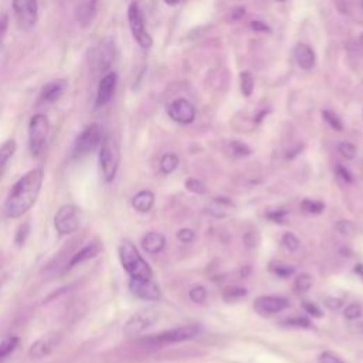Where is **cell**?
I'll use <instances>...</instances> for the list:
<instances>
[{
  "mask_svg": "<svg viewBox=\"0 0 363 363\" xmlns=\"http://www.w3.org/2000/svg\"><path fill=\"white\" fill-rule=\"evenodd\" d=\"M43 179L44 172L43 169L37 168L27 172L17 180V183L12 187L5 203V213L8 217L17 219L36 203L42 190Z\"/></svg>",
  "mask_w": 363,
  "mask_h": 363,
  "instance_id": "1",
  "label": "cell"
},
{
  "mask_svg": "<svg viewBox=\"0 0 363 363\" xmlns=\"http://www.w3.org/2000/svg\"><path fill=\"white\" fill-rule=\"evenodd\" d=\"M119 258L124 270L129 274L130 278L151 280L153 273L149 264L142 258L138 248L130 242H124L119 247Z\"/></svg>",
  "mask_w": 363,
  "mask_h": 363,
  "instance_id": "2",
  "label": "cell"
},
{
  "mask_svg": "<svg viewBox=\"0 0 363 363\" xmlns=\"http://www.w3.org/2000/svg\"><path fill=\"white\" fill-rule=\"evenodd\" d=\"M121 160L119 145L112 135H105L100 145V167L105 182H112L117 176Z\"/></svg>",
  "mask_w": 363,
  "mask_h": 363,
  "instance_id": "3",
  "label": "cell"
},
{
  "mask_svg": "<svg viewBox=\"0 0 363 363\" xmlns=\"http://www.w3.org/2000/svg\"><path fill=\"white\" fill-rule=\"evenodd\" d=\"M201 334V326L197 323H189L178 328L168 329V331L156 334L153 337L145 338L141 341V344L146 345H168V344H179V342H186Z\"/></svg>",
  "mask_w": 363,
  "mask_h": 363,
  "instance_id": "4",
  "label": "cell"
},
{
  "mask_svg": "<svg viewBox=\"0 0 363 363\" xmlns=\"http://www.w3.org/2000/svg\"><path fill=\"white\" fill-rule=\"evenodd\" d=\"M49 129H50V124L46 115L36 114L31 117L28 122V145L31 153L35 156H40L44 152L47 137H49Z\"/></svg>",
  "mask_w": 363,
  "mask_h": 363,
  "instance_id": "5",
  "label": "cell"
},
{
  "mask_svg": "<svg viewBox=\"0 0 363 363\" xmlns=\"http://www.w3.org/2000/svg\"><path fill=\"white\" fill-rule=\"evenodd\" d=\"M104 140L103 129L98 124H91L77 137L73 146V156L76 159H81L90 153H92L98 146L101 145Z\"/></svg>",
  "mask_w": 363,
  "mask_h": 363,
  "instance_id": "6",
  "label": "cell"
},
{
  "mask_svg": "<svg viewBox=\"0 0 363 363\" xmlns=\"http://www.w3.org/2000/svg\"><path fill=\"white\" fill-rule=\"evenodd\" d=\"M128 23L132 36L137 40V43L144 49L149 50L153 44V40L146 30L144 13L138 5V2H132L128 8Z\"/></svg>",
  "mask_w": 363,
  "mask_h": 363,
  "instance_id": "7",
  "label": "cell"
},
{
  "mask_svg": "<svg viewBox=\"0 0 363 363\" xmlns=\"http://www.w3.org/2000/svg\"><path fill=\"white\" fill-rule=\"evenodd\" d=\"M81 212L74 205H64L54 216L56 230L61 236L76 233L80 228Z\"/></svg>",
  "mask_w": 363,
  "mask_h": 363,
  "instance_id": "8",
  "label": "cell"
},
{
  "mask_svg": "<svg viewBox=\"0 0 363 363\" xmlns=\"http://www.w3.org/2000/svg\"><path fill=\"white\" fill-rule=\"evenodd\" d=\"M13 10L17 24L23 30H31L39 19L37 0H13Z\"/></svg>",
  "mask_w": 363,
  "mask_h": 363,
  "instance_id": "9",
  "label": "cell"
},
{
  "mask_svg": "<svg viewBox=\"0 0 363 363\" xmlns=\"http://www.w3.org/2000/svg\"><path fill=\"white\" fill-rule=\"evenodd\" d=\"M254 311L260 316H271L276 315L289 307V301L284 296H276V295H262L254 301Z\"/></svg>",
  "mask_w": 363,
  "mask_h": 363,
  "instance_id": "10",
  "label": "cell"
},
{
  "mask_svg": "<svg viewBox=\"0 0 363 363\" xmlns=\"http://www.w3.org/2000/svg\"><path fill=\"white\" fill-rule=\"evenodd\" d=\"M117 84H118V76L114 71L107 73L101 78V81H100V84H98V88H96V95H95L96 108L105 107L112 100V96L117 90Z\"/></svg>",
  "mask_w": 363,
  "mask_h": 363,
  "instance_id": "11",
  "label": "cell"
},
{
  "mask_svg": "<svg viewBox=\"0 0 363 363\" xmlns=\"http://www.w3.org/2000/svg\"><path fill=\"white\" fill-rule=\"evenodd\" d=\"M129 289L138 298L144 301H159L160 300V289L159 287L151 280H140V278H130Z\"/></svg>",
  "mask_w": 363,
  "mask_h": 363,
  "instance_id": "12",
  "label": "cell"
},
{
  "mask_svg": "<svg viewBox=\"0 0 363 363\" xmlns=\"http://www.w3.org/2000/svg\"><path fill=\"white\" fill-rule=\"evenodd\" d=\"M169 117L182 125H189L196 118V110L192 103H189L185 98H178V100L172 101L168 107Z\"/></svg>",
  "mask_w": 363,
  "mask_h": 363,
  "instance_id": "13",
  "label": "cell"
},
{
  "mask_svg": "<svg viewBox=\"0 0 363 363\" xmlns=\"http://www.w3.org/2000/svg\"><path fill=\"white\" fill-rule=\"evenodd\" d=\"M115 56H117V51H115L114 42L111 39L104 40L100 46H98V49L95 50V54H94L95 69L101 73H107L111 69V65L115 60Z\"/></svg>",
  "mask_w": 363,
  "mask_h": 363,
  "instance_id": "14",
  "label": "cell"
},
{
  "mask_svg": "<svg viewBox=\"0 0 363 363\" xmlns=\"http://www.w3.org/2000/svg\"><path fill=\"white\" fill-rule=\"evenodd\" d=\"M67 88H69V81L67 80H64V78L53 80V81L47 83L42 88L40 101L46 103V104H54L65 94Z\"/></svg>",
  "mask_w": 363,
  "mask_h": 363,
  "instance_id": "15",
  "label": "cell"
},
{
  "mask_svg": "<svg viewBox=\"0 0 363 363\" xmlns=\"http://www.w3.org/2000/svg\"><path fill=\"white\" fill-rule=\"evenodd\" d=\"M58 341H60V335L58 334L46 335V337L40 338L36 344H33V346L30 348L28 353H30L31 357H36V359L44 357L57 346Z\"/></svg>",
  "mask_w": 363,
  "mask_h": 363,
  "instance_id": "16",
  "label": "cell"
},
{
  "mask_svg": "<svg viewBox=\"0 0 363 363\" xmlns=\"http://www.w3.org/2000/svg\"><path fill=\"white\" fill-rule=\"evenodd\" d=\"M236 209V205L228 197H214L208 205V213L217 219H224L232 214Z\"/></svg>",
  "mask_w": 363,
  "mask_h": 363,
  "instance_id": "17",
  "label": "cell"
},
{
  "mask_svg": "<svg viewBox=\"0 0 363 363\" xmlns=\"http://www.w3.org/2000/svg\"><path fill=\"white\" fill-rule=\"evenodd\" d=\"M153 321H155V318L151 312H140L128 321V323L125 326V331L129 335H138L142 331H145L146 328H149L153 323Z\"/></svg>",
  "mask_w": 363,
  "mask_h": 363,
  "instance_id": "18",
  "label": "cell"
},
{
  "mask_svg": "<svg viewBox=\"0 0 363 363\" xmlns=\"http://www.w3.org/2000/svg\"><path fill=\"white\" fill-rule=\"evenodd\" d=\"M294 56L296 60V64L300 65V69L308 71L314 67L315 64V53L314 50L307 44H298L294 50Z\"/></svg>",
  "mask_w": 363,
  "mask_h": 363,
  "instance_id": "19",
  "label": "cell"
},
{
  "mask_svg": "<svg viewBox=\"0 0 363 363\" xmlns=\"http://www.w3.org/2000/svg\"><path fill=\"white\" fill-rule=\"evenodd\" d=\"M101 250H103V247H101L100 243H90V244H87L77 254L73 255V258L69 262V269H73V267L78 266V264L96 257L98 254H100Z\"/></svg>",
  "mask_w": 363,
  "mask_h": 363,
  "instance_id": "20",
  "label": "cell"
},
{
  "mask_svg": "<svg viewBox=\"0 0 363 363\" xmlns=\"http://www.w3.org/2000/svg\"><path fill=\"white\" fill-rule=\"evenodd\" d=\"M164 246H167V239L158 232H151L142 239V248L148 254H158L164 248Z\"/></svg>",
  "mask_w": 363,
  "mask_h": 363,
  "instance_id": "21",
  "label": "cell"
},
{
  "mask_svg": "<svg viewBox=\"0 0 363 363\" xmlns=\"http://www.w3.org/2000/svg\"><path fill=\"white\" fill-rule=\"evenodd\" d=\"M155 205V194L151 190H142L132 199V208L140 213H148Z\"/></svg>",
  "mask_w": 363,
  "mask_h": 363,
  "instance_id": "22",
  "label": "cell"
},
{
  "mask_svg": "<svg viewBox=\"0 0 363 363\" xmlns=\"http://www.w3.org/2000/svg\"><path fill=\"white\" fill-rule=\"evenodd\" d=\"M95 15H96V0H85L77 10V19L80 24L84 27L92 23Z\"/></svg>",
  "mask_w": 363,
  "mask_h": 363,
  "instance_id": "23",
  "label": "cell"
},
{
  "mask_svg": "<svg viewBox=\"0 0 363 363\" xmlns=\"http://www.w3.org/2000/svg\"><path fill=\"white\" fill-rule=\"evenodd\" d=\"M19 346V338L17 337H8L2 342H0V362L8 359Z\"/></svg>",
  "mask_w": 363,
  "mask_h": 363,
  "instance_id": "24",
  "label": "cell"
},
{
  "mask_svg": "<svg viewBox=\"0 0 363 363\" xmlns=\"http://www.w3.org/2000/svg\"><path fill=\"white\" fill-rule=\"evenodd\" d=\"M159 164H160V171L164 175H171L179 167V158L175 153H167L162 156Z\"/></svg>",
  "mask_w": 363,
  "mask_h": 363,
  "instance_id": "25",
  "label": "cell"
},
{
  "mask_svg": "<svg viewBox=\"0 0 363 363\" xmlns=\"http://www.w3.org/2000/svg\"><path fill=\"white\" fill-rule=\"evenodd\" d=\"M248 295V291L243 287H228L223 292V300L226 303H236Z\"/></svg>",
  "mask_w": 363,
  "mask_h": 363,
  "instance_id": "26",
  "label": "cell"
},
{
  "mask_svg": "<svg viewBox=\"0 0 363 363\" xmlns=\"http://www.w3.org/2000/svg\"><path fill=\"white\" fill-rule=\"evenodd\" d=\"M16 152V141L15 140H8L2 146H0V169H2L8 160L13 156Z\"/></svg>",
  "mask_w": 363,
  "mask_h": 363,
  "instance_id": "27",
  "label": "cell"
},
{
  "mask_svg": "<svg viewBox=\"0 0 363 363\" xmlns=\"http://www.w3.org/2000/svg\"><path fill=\"white\" fill-rule=\"evenodd\" d=\"M254 77L251 73L244 71L240 74V88H242V94L244 96H250L254 91Z\"/></svg>",
  "mask_w": 363,
  "mask_h": 363,
  "instance_id": "28",
  "label": "cell"
},
{
  "mask_svg": "<svg viewBox=\"0 0 363 363\" xmlns=\"http://www.w3.org/2000/svg\"><path fill=\"white\" fill-rule=\"evenodd\" d=\"M301 209L308 214H321L325 210V205L319 201L314 199H304L301 202Z\"/></svg>",
  "mask_w": 363,
  "mask_h": 363,
  "instance_id": "29",
  "label": "cell"
},
{
  "mask_svg": "<svg viewBox=\"0 0 363 363\" xmlns=\"http://www.w3.org/2000/svg\"><path fill=\"white\" fill-rule=\"evenodd\" d=\"M185 186L189 192L194 193V194H206L208 193V187L206 185L199 180V179H194V178H189L186 182H185Z\"/></svg>",
  "mask_w": 363,
  "mask_h": 363,
  "instance_id": "30",
  "label": "cell"
},
{
  "mask_svg": "<svg viewBox=\"0 0 363 363\" xmlns=\"http://www.w3.org/2000/svg\"><path fill=\"white\" fill-rule=\"evenodd\" d=\"M230 153H232L235 158H243V156H248L251 153V149L248 145L240 141H233L230 142Z\"/></svg>",
  "mask_w": 363,
  "mask_h": 363,
  "instance_id": "31",
  "label": "cell"
},
{
  "mask_svg": "<svg viewBox=\"0 0 363 363\" xmlns=\"http://www.w3.org/2000/svg\"><path fill=\"white\" fill-rule=\"evenodd\" d=\"M322 117L328 122V125L331 126V128H334L335 130H342L344 129V124H342L341 118L335 112L325 110V111H322Z\"/></svg>",
  "mask_w": 363,
  "mask_h": 363,
  "instance_id": "32",
  "label": "cell"
},
{
  "mask_svg": "<svg viewBox=\"0 0 363 363\" xmlns=\"http://www.w3.org/2000/svg\"><path fill=\"white\" fill-rule=\"evenodd\" d=\"M295 289L298 292H307L312 287V277L310 274H301L295 278Z\"/></svg>",
  "mask_w": 363,
  "mask_h": 363,
  "instance_id": "33",
  "label": "cell"
},
{
  "mask_svg": "<svg viewBox=\"0 0 363 363\" xmlns=\"http://www.w3.org/2000/svg\"><path fill=\"white\" fill-rule=\"evenodd\" d=\"M206 296H208V291L203 285H196L189 291V298L196 304L203 303L206 300Z\"/></svg>",
  "mask_w": 363,
  "mask_h": 363,
  "instance_id": "34",
  "label": "cell"
},
{
  "mask_svg": "<svg viewBox=\"0 0 363 363\" xmlns=\"http://www.w3.org/2000/svg\"><path fill=\"white\" fill-rule=\"evenodd\" d=\"M337 230L342 235V236H353L355 232H356V227L352 221H348V220H341L337 223Z\"/></svg>",
  "mask_w": 363,
  "mask_h": 363,
  "instance_id": "35",
  "label": "cell"
},
{
  "mask_svg": "<svg viewBox=\"0 0 363 363\" xmlns=\"http://www.w3.org/2000/svg\"><path fill=\"white\" fill-rule=\"evenodd\" d=\"M282 244L285 248H288L289 251H295V250H298L300 248V240L298 237H296L294 233H285L282 236Z\"/></svg>",
  "mask_w": 363,
  "mask_h": 363,
  "instance_id": "36",
  "label": "cell"
},
{
  "mask_svg": "<svg viewBox=\"0 0 363 363\" xmlns=\"http://www.w3.org/2000/svg\"><path fill=\"white\" fill-rule=\"evenodd\" d=\"M338 149H339V153H341L344 158L349 159V160H352V159L356 158V153H357L356 146H355L353 144H351V142H341L339 146H338Z\"/></svg>",
  "mask_w": 363,
  "mask_h": 363,
  "instance_id": "37",
  "label": "cell"
},
{
  "mask_svg": "<svg viewBox=\"0 0 363 363\" xmlns=\"http://www.w3.org/2000/svg\"><path fill=\"white\" fill-rule=\"evenodd\" d=\"M344 315H345L346 319H351V321L357 319L359 316H362V308H360V305H357V304H352V305L346 307Z\"/></svg>",
  "mask_w": 363,
  "mask_h": 363,
  "instance_id": "38",
  "label": "cell"
},
{
  "mask_svg": "<svg viewBox=\"0 0 363 363\" xmlns=\"http://www.w3.org/2000/svg\"><path fill=\"white\" fill-rule=\"evenodd\" d=\"M319 362L321 363H345L338 355H335L334 352H329V351L321 353Z\"/></svg>",
  "mask_w": 363,
  "mask_h": 363,
  "instance_id": "39",
  "label": "cell"
},
{
  "mask_svg": "<svg viewBox=\"0 0 363 363\" xmlns=\"http://www.w3.org/2000/svg\"><path fill=\"white\" fill-rule=\"evenodd\" d=\"M273 271L281 277V278H287L289 276H292L295 273V269L291 267V266H282V264H278V266L273 267Z\"/></svg>",
  "mask_w": 363,
  "mask_h": 363,
  "instance_id": "40",
  "label": "cell"
},
{
  "mask_svg": "<svg viewBox=\"0 0 363 363\" xmlns=\"http://www.w3.org/2000/svg\"><path fill=\"white\" fill-rule=\"evenodd\" d=\"M178 239L179 242L185 243V244H189L194 240V232L192 228H182L179 230V233H178Z\"/></svg>",
  "mask_w": 363,
  "mask_h": 363,
  "instance_id": "41",
  "label": "cell"
},
{
  "mask_svg": "<svg viewBox=\"0 0 363 363\" xmlns=\"http://www.w3.org/2000/svg\"><path fill=\"white\" fill-rule=\"evenodd\" d=\"M287 216H288V212L285 209H278V210H273V212L267 213V217L274 223H284Z\"/></svg>",
  "mask_w": 363,
  "mask_h": 363,
  "instance_id": "42",
  "label": "cell"
},
{
  "mask_svg": "<svg viewBox=\"0 0 363 363\" xmlns=\"http://www.w3.org/2000/svg\"><path fill=\"white\" fill-rule=\"evenodd\" d=\"M303 308L305 310V312H308L310 315H312L314 318H322V311L318 308V305L316 304H312V303H308V301H305L304 304H303Z\"/></svg>",
  "mask_w": 363,
  "mask_h": 363,
  "instance_id": "43",
  "label": "cell"
},
{
  "mask_svg": "<svg viewBox=\"0 0 363 363\" xmlns=\"http://www.w3.org/2000/svg\"><path fill=\"white\" fill-rule=\"evenodd\" d=\"M250 27L257 31V33H270L271 31V27L267 24V23H264L261 20H253L250 23Z\"/></svg>",
  "mask_w": 363,
  "mask_h": 363,
  "instance_id": "44",
  "label": "cell"
},
{
  "mask_svg": "<svg viewBox=\"0 0 363 363\" xmlns=\"http://www.w3.org/2000/svg\"><path fill=\"white\" fill-rule=\"evenodd\" d=\"M287 325L296 326V328H311V322L307 318H291L287 321Z\"/></svg>",
  "mask_w": 363,
  "mask_h": 363,
  "instance_id": "45",
  "label": "cell"
},
{
  "mask_svg": "<svg viewBox=\"0 0 363 363\" xmlns=\"http://www.w3.org/2000/svg\"><path fill=\"white\" fill-rule=\"evenodd\" d=\"M325 305H326V308H329L331 311H338L339 308H342L344 303L339 298H334V296H329V298L325 300Z\"/></svg>",
  "mask_w": 363,
  "mask_h": 363,
  "instance_id": "46",
  "label": "cell"
},
{
  "mask_svg": "<svg viewBox=\"0 0 363 363\" xmlns=\"http://www.w3.org/2000/svg\"><path fill=\"white\" fill-rule=\"evenodd\" d=\"M337 174H338V176H339L345 183H352V175H351V172H349L348 169H345L344 167H338V168H337Z\"/></svg>",
  "mask_w": 363,
  "mask_h": 363,
  "instance_id": "47",
  "label": "cell"
},
{
  "mask_svg": "<svg viewBox=\"0 0 363 363\" xmlns=\"http://www.w3.org/2000/svg\"><path fill=\"white\" fill-rule=\"evenodd\" d=\"M8 26H9V19H8L6 15H3L2 17H0V42H2V39H3L5 35H6Z\"/></svg>",
  "mask_w": 363,
  "mask_h": 363,
  "instance_id": "48",
  "label": "cell"
},
{
  "mask_svg": "<svg viewBox=\"0 0 363 363\" xmlns=\"http://www.w3.org/2000/svg\"><path fill=\"white\" fill-rule=\"evenodd\" d=\"M244 15H246V10H244L243 8H239V9H235V10H233L232 17H233V20H239V19H242Z\"/></svg>",
  "mask_w": 363,
  "mask_h": 363,
  "instance_id": "49",
  "label": "cell"
},
{
  "mask_svg": "<svg viewBox=\"0 0 363 363\" xmlns=\"http://www.w3.org/2000/svg\"><path fill=\"white\" fill-rule=\"evenodd\" d=\"M355 273H356L360 278H363V264H357V266L355 267Z\"/></svg>",
  "mask_w": 363,
  "mask_h": 363,
  "instance_id": "50",
  "label": "cell"
},
{
  "mask_svg": "<svg viewBox=\"0 0 363 363\" xmlns=\"http://www.w3.org/2000/svg\"><path fill=\"white\" fill-rule=\"evenodd\" d=\"M163 2L167 3V5H169V6H175V5H178L180 2V0H163Z\"/></svg>",
  "mask_w": 363,
  "mask_h": 363,
  "instance_id": "51",
  "label": "cell"
},
{
  "mask_svg": "<svg viewBox=\"0 0 363 363\" xmlns=\"http://www.w3.org/2000/svg\"><path fill=\"white\" fill-rule=\"evenodd\" d=\"M359 331L363 334V322H360V323H359Z\"/></svg>",
  "mask_w": 363,
  "mask_h": 363,
  "instance_id": "52",
  "label": "cell"
},
{
  "mask_svg": "<svg viewBox=\"0 0 363 363\" xmlns=\"http://www.w3.org/2000/svg\"><path fill=\"white\" fill-rule=\"evenodd\" d=\"M360 44L363 46V33H362V35H360Z\"/></svg>",
  "mask_w": 363,
  "mask_h": 363,
  "instance_id": "53",
  "label": "cell"
},
{
  "mask_svg": "<svg viewBox=\"0 0 363 363\" xmlns=\"http://www.w3.org/2000/svg\"><path fill=\"white\" fill-rule=\"evenodd\" d=\"M360 8H362V10H363V0H360Z\"/></svg>",
  "mask_w": 363,
  "mask_h": 363,
  "instance_id": "54",
  "label": "cell"
},
{
  "mask_svg": "<svg viewBox=\"0 0 363 363\" xmlns=\"http://www.w3.org/2000/svg\"><path fill=\"white\" fill-rule=\"evenodd\" d=\"M280 2H284V0H280Z\"/></svg>",
  "mask_w": 363,
  "mask_h": 363,
  "instance_id": "55",
  "label": "cell"
}]
</instances>
